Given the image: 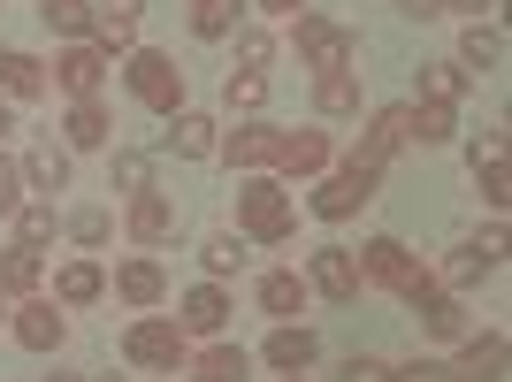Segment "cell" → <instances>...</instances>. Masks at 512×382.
<instances>
[{"label":"cell","mask_w":512,"mask_h":382,"mask_svg":"<svg viewBox=\"0 0 512 382\" xmlns=\"http://www.w3.org/2000/svg\"><path fill=\"white\" fill-rule=\"evenodd\" d=\"M237 230L260 237V245H283V237L299 230V207H291V191L276 176H245L237 184Z\"/></svg>","instance_id":"obj_1"},{"label":"cell","mask_w":512,"mask_h":382,"mask_svg":"<svg viewBox=\"0 0 512 382\" xmlns=\"http://www.w3.org/2000/svg\"><path fill=\"white\" fill-rule=\"evenodd\" d=\"M123 92L146 107V115H184V69H176L161 46H138L123 62Z\"/></svg>","instance_id":"obj_2"},{"label":"cell","mask_w":512,"mask_h":382,"mask_svg":"<svg viewBox=\"0 0 512 382\" xmlns=\"http://www.w3.org/2000/svg\"><path fill=\"white\" fill-rule=\"evenodd\" d=\"M123 360H130V367H146V375H184V360H192V337H184L169 314H146V321H130Z\"/></svg>","instance_id":"obj_3"},{"label":"cell","mask_w":512,"mask_h":382,"mask_svg":"<svg viewBox=\"0 0 512 382\" xmlns=\"http://www.w3.org/2000/svg\"><path fill=\"white\" fill-rule=\"evenodd\" d=\"M375 191H383V169H367V161L321 169V184H314V214H321V222H352V214H360Z\"/></svg>","instance_id":"obj_4"},{"label":"cell","mask_w":512,"mask_h":382,"mask_svg":"<svg viewBox=\"0 0 512 382\" xmlns=\"http://www.w3.org/2000/svg\"><path fill=\"white\" fill-rule=\"evenodd\" d=\"M291 46L306 69H352V31L329 16H291Z\"/></svg>","instance_id":"obj_5"},{"label":"cell","mask_w":512,"mask_h":382,"mask_svg":"<svg viewBox=\"0 0 512 382\" xmlns=\"http://www.w3.org/2000/svg\"><path fill=\"white\" fill-rule=\"evenodd\" d=\"M352 260H360V283H390V291H398V298H406L413 283L428 276L421 260H413L406 245H398V237H367V245H360V253H352Z\"/></svg>","instance_id":"obj_6"},{"label":"cell","mask_w":512,"mask_h":382,"mask_svg":"<svg viewBox=\"0 0 512 382\" xmlns=\"http://www.w3.org/2000/svg\"><path fill=\"white\" fill-rule=\"evenodd\" d=\"M413 146V107H375L360 130V146H352V161H367V169H390V153Z\"/></svg>","instance_id":"obj_7"},{"label":"cell","mask_w":512,"mask_h":382,"mask_svg":"<svg viewBox=\"0 0 512 382\" xmlns=\"http://www.w3.org/2000/svg\"><path fill=\"white\" fill-rule=\"evenodd\" d=\"M306 291H321L329 306H352V298H360V260H352V245H321L314 268H306Z\"/></svg>","instance_id":"obj_8"},{"label":"cell","mask_w":512,"mask_h":382,"mask_svg":"<svg viewBox=\"0 0 512 382\" xmlns=\"http://www.w3.org/2000/svg\"><path fill=\"white\" fill-rule=\"evenodd\" d=\"M406 306L421 314V329H428V337H459V329H467V306H459V291H444L436 276H421V283H413V291H406Z\"/></svg>","instance_id":"obj_9"},{"label":"cell","mask_w":512,"mask_h":382,"mask_svg":"<svg viewBox=\"0 0 512 382\" xmlns=\"http://www.w3.org/2000/svg\"><path fill=\"white\" fill-rule=\"evenodd\" d=\"M107 69H115V62H107L100 46H92V39H77V46H69V54H62V62H54V85H62L69 100H100Z\"/></svg>","instance_id":"obj_10"},{"label":"cell","mask_w":512,"mask_h":382,"mask_svg":"<svg viewBox=\"0 0 512 382\" xmlns=\"http://www.w3.org/2000/svg\"><path fill=\"white\" fill-rule=\"evenodd\" d=\"M505 268V230H490V237H474V245H459L451 253V268H444V283L451 291H474L482 276H497Z\"/></svg>","instance_id":"obj_11"},{"label":"cell","mask_w":512,"mask_h":382,"mask_svg":"<svg viewBox=\"0 0 512 382\" xmlns=\"http://www.w3.org/2000/svg\"><path fill=\"white\" fill-rule=\"evenodd\" d=\"M214 153H230V169H245V176H260V169H276V153H283V130H268V123H245V130H230Z\"/></svg>","instance_id":"obj_12"},{"label":"cell","mask_w":512,"mask_h":382,"mask_svg":"<svg viewBox=\"0 0 512 382\" xmlns=\"http://www.w3.org/2000/svg\"><path fill=\"white\" fill-rule=\"evenodd\" d=\"M62 337H69V321L54 314V298H23L16 306V344L23 352H62Z\"/></svg>","instance_id":"obj_13"},{"label":"cell","mask_w":512,"mask_h":382,"mask_svg":"<svg viewBox=\"0 0 512 382\" xmlns=\"http://www.w3.org/2000/svg\"><path fill=\"white\" fill-rule=\"evenodd\" d=\"M176 329H184V337H214V329H230V291H222V283H192Z\"/></svg>","instance_id":"obj_14"},{"label":"cell","mask_w":512,"mask_h":382,"mask_svg":"<svg viewBox=\"0 0 512 382\" xmlns=\"http://www.w3.org/2000/svg\"><path fill=\"white\" fill-rule=\"evenodd\" d=\"M153 146H169L176 161H207L222 138H214V115H199V107H184V115H169V130L153 138Z\"/></svg>","instance_id":"obj_15"},{"label":"cell","mask_w":512,"mask_h":382,"mask_svg":"<svg viewBox=\"0 0 512 382\" xmlns=\"http://www.w3.org/2000/svg\"><path fill=\"white\" fill-rule=\"evenodd\" d=\"M115 298H123V306H161V298H169L161 260H153V253H130L123 268H115Z\"/></svg>","instance_id":"obj_16"},{"label":"cell","mask_w":512,"mask_h":382,"mask_svg":"<svg viewBox=\"0 0 512 382\" xmlns=\"http://www.w3.org/2000/svg\"><path fill=\"white\" fill-rule=\"evenodd\" d=\"M130 237H138V245H169L176 237V199L169 191H138V199H130Z\"/></svg>","instance_id":"obj_17"},{"label":"cell","mask_w":512,"mask_h":382,"mask_svg":"<svg viewBox=\"0 0 512 382\" xmlns=\"http://www.w3.org/2000/svg\"><path fill=\"white\" fill-rule=\"evenodd\" d=\"M314 352H321V344H314V329H299V321H283L276 337H268V352H260V360L276 367V375H306V367H314Z\"/></svg>","instance_id":"obj_18"},{"label":"cell","mask_w":512,"mask_h":382,"mask_svg":"<svg viewBox=\"0 0 512 382\" xmlns=\"http://www.w3.org/2000/svg\"><path fill=\"white\" fill-rule=\"evenodd\" d=\"M451 382H505V329L474 337L467 352H459V367H451Z\"/></svg>","instance_id":"obj_19"},{"label":"cell","mask_w":512,"mask_h":382,"mask_svg":"<svg viewBox=\"0 0 512 382\" xmlns=\"http://www.w3.org/2000/svg\"><path fill=\"white\" fill-rule=\"evenodd\" d=\"M276 169L283 176H321V169H329V138H321V130H283Z\"/></svg>","instance_id":"obj_20"},{"label":"cell","mask_w":512,"mask_h":382,"mask_svg":"<svg viewBox=\"0 0 512 382\" xmlns=\"http://www.w3.org/2000/svg\"><path fill=\"white\" fill-rule=\"evenodd\" d=\"M306 276H291V268H276V276H260V314H276V321H299L306 314Z\"/></svg>","instance_id":"obj_21"},{"label":"cell","mask_w":512,"mask_h":382,"mask_svg":"<svg viewBox=\"0 0 512 382\" xmlns=\"http://www.w3.org/2000/svg\"><path fill=\"white\" fill-rule=\"evenodd\" d=\"M23 184H31V191H69V146L39 138V146L23 153Z\"/></svg>","instance_id":"obj_22"},{"label":"cell","mask_w":512,"mask_h":382,"mask_svg":"<svg viewBox=\"0 0 512 382\" xmlns=\"http://www.w3.org/2000/svg\"><path fill=\"white\" fill-rule=\"evenodd\" d=\"M314 107L329 115V123L360 115V77H352V69H321V77H314Z\"/></svg>","instance_id":"obj_23"},{"label":"cell","mask_w":512,"mask_h":382,"mask_svg":"<svg viewBox=\"0 0 512 382\" xmlns=\"http://www.w3.org/2000/svg\"><path fill=\"white\" fill-rule=\"evenodd\" d=\"M107 291V268L100 260H69L62 276H54V306H92Z\"/></svg>","instance_id":"obj_24"},{"label":"cell","mask_w":512,"mask_h":382,"mask_svg":"<svg viewBox=\"0 0 512 382\" xmlns=\"http://www.w3.org/2000/svg\"><path fill=\"white\" fill-rule=\"evenodd\" d=\"M107 107L100 100H69V123H62V138H69V153H92V146H107Z\"/></svg>","instance_id":"obj_25"},{"label":"cell","mask_w":512,"mask_h":382,"mask_svg":"<svg viewBox=\"0 0 512 382\" xmlns=\"http://www.w3.org/2000/svg\"><path fill=\"white\" fill-rule=\"evenodd\" d=\"M184 375H192V382H245L253 360H245L237 344H214V352H192V360H184Z\"/></svg>","instance_id":"obj_26"},{"label":"cell","mask_w":512,"mask_h":382,"mask_svg":"<svg viewBox=\"0 0 512 382\" xmlns=\"http://www.w3.org/2000/svg\"><path fill=\"white\" fill-rule=\"evenodd\" d=\"M39 276H46V260L31 253V245H8V253H0V291H8V298H31Z\"/></svg>","instance_id":"obj_27"},{"label":"cell","mask_w":512,"mask_h":382,"mask_svg":"<svg viewBox=\"0 0 512 382\" xmlns=\"http://www.w3.org/2000/svg\"><path fill=\"white\" fill-rule=\"evenodd\" d=\"M459 69L482 77V69H505V39H497V23H474L467 39H459Z\"/></svg>","instance_id":"obj_28"},{"label":"cell","mask_w":512,"mask_h":382,"mask_svg":"<svg viewBox=\"0 0 512 382\" xmlns=\"http://www.w3.org/2000/svg\"><path fill=\"white\" fill-rule=\"evenodd\" d=\"M0 92H8V100H39V92H46V62H31V54H0Z\"/></svg>","instance_id":"obj_29"},{"label":"cell","mask_w":512,"mask_h":382,"mask_svg":"<svg viewBox=\"0 0 512 382\" xmlns=\"http://www.w3.org/2000/svg\"><path fill=\"white\" fill-rule=\"evenodd\" d=\"M39 16L62 31V39H92V23H100V8L92 0H39Z\"/></svg>","instance_id":"obj_30"},{"label":"cell","mask_w":512,"mask_h":382,"mask_svg":"<svg viewBox=\"0 0 512 382\" xmlns=\"http://www.w3.org/2000/svg\"><path fill=\"white\" fill-rule=\"evenodd\" d=\"M467 85H474V77H467L459 62H428V69H421V100H444V107H459V100H467Z\"/></svg>","instance_id":"obj_31"},{"label":"cell","mask_w":512,"mask_h":382,"mask_svg":"<svg viewBox=\"0 0 512 382\" xmlns=\"http://www.w3.org/2000/svg\"><path fill=\"white\" fill-rule=\"evenodd\" d=\"M413 138H421V146H451V138H459V107H444V100L413 107Z\"/></svg>","instance_id":"obj_32"},{"label":"cell","mask_w":512,"mask_h":382,"mask_svg":"<svg viewBox=\"0 0 512 382\" xmlns=\"http://www.w3.org/2000/svg\"><path fill=\"white\" fill-rule=\"evenodd\" d=\"M107 184L138 199V191H153V161H146V153H138V146H123V153H115V161H107Z\"/></svg>","instance_id":"obj_33"},{"label":"cell","mask_w":512,"mask_h":382,"mask_svg":"<svg viewBox=\"0 0 512 382\" xmlns=\"http://www.w3.org/2000/svg\"><path fill=\"white\" fill-rule=\"evenodd\" d=\"M184 8H192L199 39H230V31H237V0H184Z\"/></svg>","instance_id":"obj_34"},{"label":"cell","mask_w":512,"mask_h":382,"mask_svg":"<svg viewBox=\"0 0 512 382\" xmlns=\"http://www.w3.org/2000/svg\"><path fill=\"white\" fill-rule=\"evenodd\" d=\"M222 100H230V107H245V115H260V107H268V69H230Z\"/></svg>","instance_id":"obj_35"},{"label":"cell","mask_w":512,"mask_h":382,"mask_svg":"<svg viewBox=\"0 0 512 382\" xmlns=\"http://www.w3.org/2000/svg\"><path fill=\"white\" fill-rule=\"evenodd\" d=\"M16 245H31V253H39V245H54V207H46V199L16 207Z\"/></svg>","instance_id":"obj_36"},{"label":"cell","mask_w":512,"mask_h":382,"mask_svg":"<svg viewBox=\"0 0 512 382\" xmlns=\"http://www.w3.org/2000/svg\"><path fill=\"white\" fill-rule=\"evenodd\" d=\"M69 237H77L85 253H100L107 237H115V214H107V207H77V214H69Z\"/></svg>","instance_id":"obj_37"},{"label":"cell","mask_w":512,"mask_h":382,"mask_svg":"<svg viewBox=\"0 0 512 382\" xmlns=\"http://www.w3.org/2000/svg\"><path fill=\"white\" fill-rule=\"evenodd\" d=\"M199 260H207V276H214V283H222V276H237V268H245V237H230V230H222V237H207V253H199Z\"/></svg>","instance_id":"obj_38"},{"label":"cell","mask_w":512,"mask_h":382,"mask_svg":"<svg viewBox=\"0 0 512 382\" xmlns=\"http://www.w3.org/2000/svg\"><path fill=\"white\" fill-rule=\"evenodd\" d=\"M474 176H482V199H490V207H505V199H512V169H505V153H482V161H474Z\"/></svg>","instance_id":"obj_39"},{"label":"cell","mask_w":512,"mask_h":382,"mask_svg":"<svg viewBox=\"0 0 512 382\" xmlns=\"http://www.w3.org/2000/svg\"><path fill=\"white\" fill-rule=\"evenodd\" d=\"M276 62V39L268 31H237V69H268Z\"/></svg>","instance_id":"obj_40"},{"label":"cell","mask_w":512,"mask_h":382,"mask_svg":"<svg viewBox=\"0 0 512 382\" xmlns=\"http://www.w3.org/2000/svg\"><path fill=\"white\" fill-rule=\"evenodd\" d=\"M16 207H23V161L0 153V214H16Z\"/></svg>","instance_id":"obj_41"},{"label":"cell","mask_w":512,"mask_h":382,"mask_svg":"<svg viewBox=\"0 0 512 382\" xmlns=\"http://www.w3.org/2000/svg\"><path fill=\"white\" fill-rule=\"evenodd\" d=\"M383 382H451V367L444 360H406V367H390Z\"/></svg>","instance_id":"obj_42"},{"label":"cell","mask_w":512,"mask_h":382,"mask_svg":"<svg viewBox=\"0 0 512 382\" xmlns=\"http://www.w3.org/2000/svg\"><path fill=\"white\" fill-rule=\"evenodd\" d=\"M383 375H390V367H383V360H367V352H360V360H344V375H337V382H383Z\"/></svg>","instance_id":"obj_43"},{"label":"cell","mask_w":512,"mask_h":382,"mask_svg":"<svg viewBox=\"0 0 512 382\" xmlns=\"http://www.w3.org/2000/svg\"><path fill=\"white\" fill-rule=\"evenodd\" d=\"M497 8H505V0H444V16H474V23L497 16Z\"/></svg>","instance_id":"obj_44"},{"label":"cell","mask_w":512,"mask_h":382,"mask_svg":"<svg viewBox=\"0 0 512 382\" xmlns=\"http://www.w3.org/2000/svg\"><path fill=\"white\" fill-rule=\"evenodd\" d=\"M398 8H406L413 23H436V16H444V0H398Z\"/></svg>","instance_id":"obj_45"},{"label":"cell","mask_w":512,"mask_h":382,"mask_svg":"<svg viewBox=\"0 0 512 382\" xmlns=\"http://www.w3.org/2000/svg\"><path fill=\"white\" fill-rule=\"evenodd\" d=\"M260 16H306V0H260Z\"/></svg>","instance_id":"obj_46"},{"label":"cell","mask_w":512,"mask_h":382,"mask_svg":"<svg viewBox=\"0 0 512 382\" xmlns=\"http://www.w3.org/2000/svg\"><path fill=\"white\" fill-rule=\"evenodd\" d=\"M100 16H123V23H138V0H100Z\"/></svg>","instance_id":"obj_47"},{"label":"cell","mask_w":512,"mask_h":382,"mask_svg":"<svg viewBox=\"0 0 512 382\" xmlns=\"http://www.w3.org/2000/svg\"><path fill=\"white\" fill-rule=\"evenodd\" d=\"M46 382H77V375H46Z\"/></svg>","instance_id":"obj_48"},{"label":"cell","mask_w":512,"mask_h":382,"mask_svg":"<svg viewBox=\"0 0 512 382\" xmlns=\"http://www.w3.org/2000/svg\"><path fill=\"white\" fill-rule=\"evenodd\" d=\"M0 130H8V107H0Z\"/></svg>","instance_id":"obj_49"},{"label":"cell","mask_w":512,"mask_h":382,"mask_svg":"<svg viewBox=\"0 0 512 382\" xmlns=\"http://www.w3.org/2000/svg\"><path fill=\"white\" fill-rule=\"evenodd\" d=\"M100 382H123V375H100Z\"/></svg>","instance_id":"obj_50"},{"label":"cell","mask_w":512,"mask_h":382,"mask_svg":"<svg viewBox=\"0 0 512 382\" xmlns=\"http://www.w3.org/2000/svg\"><path fill=\"white\" fill-rule=\"evenodd\" d=\"M283 382H299V375H283Z\"/></svg>","instance_id":"obj_51"},{"label":"cell","mask_w":512,"mask_h":382,"mask_svg":"<svg viewBox=\"0 0 512 382\" xmlns=\"http://www.w3.org/2000/svg\"><path fill=\"white\" fill-rule=\"evenodd\" d=\"M0 54H8V46H0Z\"/></svg>","instance_id":"obj_52"}]
</instances>
